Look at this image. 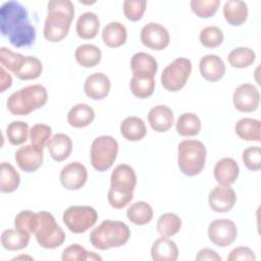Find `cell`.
I'll use <instances>...</instances> for the list:
<instances>
[{
    "label": "cell",
    "instance_id": "cell-48",
    "mask_svg": "<svg viewBox=\"0 0 261 261\" xmlns=\"http://www.w3.org/2000/svg\"><path fill=\"white\" fill-rule=\"evenodd\" d=\"M228 261H255L256 256L254 251L249 247L240 246L232 249L227 256Z\"/></svg>",
    "mask_w": 261,
    "mask_h": 261
},
{
    "label": "cell",
    "instance_id": "cell-6",
    "mask_svg": "<svg viewBox=\"0 0 261 261\" xmlns=\"http://www.w3.org/2000/svg\"><path fill=\"white\" fill-rule=\"evenodd\" d=\"M206 147L198 140H184L177 147V165L188 176L202 172L206 163Z\"/></svg>",
    "mask_w": 261,
    "mask_h": 261
},
{
    "label": "cell",
    "instance_id": "cell-31",
    "mask_svg": "<svg viewBox=\"0 0 261 261\" xmlns=\"http://www.w3.org/2000/svg\"><path fill=\"white\" fill-rule=\"evenodd\" d=\"M31 234L20 229H5L1 234V244L5 250L18 251L28 247Z\"/></svg>",
    "mask_w": 261,
    "mask_h": 261
},
{
    "label": "cell",
    "instance_id": "cell-37",
    "mask_svg": "<svg viewBox=\"0 0 261 261\" xmlns=\"http://www.w3.org/2000/svg\"><path fill=\"white\" fill-rule=\"evenodd\" d=\"M29 136V124L24 121H12L6 127V137L8 139V142L13 146H19L25 143Z\"/></svg>",
    "mask_w": 261,
    "mask_h": 261
},
{
    "label": "cell",
    "instance_id": "cell-10",
    "mask_svg": "<svg viewBox=\"0 0 261 261\" xmlns=\"http://www.w3.org/2000/svg\"><path fill=\"white\" fill-rule=\"evenodd\" d=\"M62 220L71 232L83 233L96 224L98 213L91 206L73 205L63 212Z\"/></svg>",
    "mask_w": 261,
    "mask_h": 261
},
{
    "label": "cell",
    "instance_id": "cell-30",
    "mask_svg": "<svg viewBox=\"0 0 261 261\" xmlns=\"http://www.w3.org/2000/svg\"><path fill=\"white\" fill-rule=\"evenodd\" d=\"M74 58L81 66L90 68L100 63L102 58V52L100 48L96 45L83 44L75 49Z\"/></svg>",
    "mask_w": 261,
    "mask_h": 261
},
{
    "label": "cell",
    "instance_id": "cell-20",
    "mask_svg": "<svg viewBox=\"0 0 261 261\" xmlns=\"http://www.w3.org/2000/svg\"><path fill=\"white\" fill-rule=\"evenodd\" d=\"M130 69L133 76L154 77L158 69V64L151 54L138 52L130 59Z\"/></svg>",
    "mask_w": 261,
    "mask_h": 261
},
{
    "label": "cell",
    "instance_id": "cell-45",
    "mask_svg": "<svg viewBox=\"0 0 261 261\" xmlns=\"http://www.w3.org/2000/svg\"><path fill=\"white\" fill-rule=\"evenodd\" d=\"M37 218L38 213L31 210H22L14 218V228L20 229L30 234H34Z\"/></svg>",
    "mask_w": 261,
    "mask_h": 261
},
{
    "label": "cell",
    "instance_id": "cell-7",
    "mask_svg": "<svg viewBox=\"0 0 261 261\" xmlns=\"http://www.w3.org/2000/svg\"><path fill=\"white\" fill-rule=\"evenodd\" d=\"M34 236L38 244L45 249L58 248L65 241L63 229L57 224L55 217L47 211L38 212Z\"/></svg>",
    "mask_w": 261,
    "mask_h": 261
},
{
    "label": "cell",
    "instance_id": "cell-21",
    "mask_svg": "<svg viewBox=\"0 0 261 261\" xmlns=\"http://www.w3.org/2000/svg\"><path fill=\"white\" fill-rule=\"evenodd\" d=\"M150 126L157 133H165L173 124L174 116L172 110L166 105H156L148 113Z\"/></svg>",
    "mask_w": 261,
    "mask_h": 261
},
{
    "label": "cell",
    "instance_id": "cell-8",
    "mask_svg": "<svg viewBox=\"0 0 261 261\" xmlns=\"http://www.w3.org/2000/svg\"><path fill=\"white\" fill-rule=\"evenodd\" d=\"M118 153V143L111 136L97 137L90 150L92 166L98 171L108 170L116 160Z\"/></svg>",
    "mask_w": 261,
    "mask_h": 261
},
{
    "label": "cell",
    "instance_id": "cell-28",
    "mask_svg": "<svg viewBox=\"0 0 261 261\" xmlns=\"http://www.w3.org/2000/svg\"><path fill=\"white\" fill-rule=\"evenodd\" d=\"M121 136L130 142H138L147 135V127L144 120L138 116H128L120 123Z\"/></svg>",
    "mask_w": 261,
    "mask_h": 261
},
{
    "label": "cell",
    "instance_id": "cell-27",
    "mask_svg": "<svg viewBox=\"0 0 261 261\" xmlns=\"http://www.w3.org/2000/svg\"><path fill=\"white\" fill-rule=\"evenodd\" d=\"M234 132L244 141L261 142V122L259 119L241 118L234 124Z\"/></svg>",
    "mask_w": 261,
    "mask_h": 261
},
{
    "label": "cell",
    "instance_id": "cell-24",
    "mask_svg": "<svg viewBox=\"0 0 261 261\" xmlns=\"http://www.w3.org/2000/svg\"><path fill=\"white\" fill-rule=\"evenodd\" d=\"M100 20L95 12L87 11L82 13L75 24L76 35L83 40L94 39L99 33Z\"/></svg>",
    "mask_w": 261,
    "mask_h": 261
},
{
    "label": "cell",
    "instance_id": "cell-32",
    "mask_svg": "<svg viewBox=\"0 0 261 261\" xmlns=\"http://www.w3.org/2000/svg\"><path fill=\"white\" fill-rule=\"evenodd\" d=\"M154 212L151 205L145 201L133 203L126 210L127 219L136 225L148 224L153 218Z\"/></svg>",
    "mask_w": 261,
    "mask_h": 261
},
{
    "label": "cell",
    "instance_id": "cell-18",
    "mask_svg": "<svg viewBox=\"0 0 261 261\" xmlns=\"http://www.w3.org/2000/svg\"><path fill=\"white\" fill-rule=\"evenodd\" d=\"M213 174L219 186L230 187L239 177L240 167L234 159L224 157L215 163Z\"/></svg>",
    "mask_w": 261,
    "mask_h": 261
},
{
    "label": "cell",
    "instance_id": "cell-43",
    "mask_svg": "<svg viewBox=\"0 0 261 261\" xmlns=\"http://www.w3.org/2000/svg\"><path fill=\"white\" fill-rule=\"evenodd\" d=\"M192 11L201 18H208L213 16L220 5L219 0H192Z\"/></svg>",
    "mask_w": 261,
    "mask_h": 261
},
{
    "label": "cell",
    "instance_id": "cell-9",
    "mask_svg": "<svg viewBox=\"0 0 261 261\" xmlns=\"http://www.w3.org/2000/svg\"><path fill=\"white\" fill-rule=\"evenodd\" d=\"M191 72V60L185 57H178L163 69L160 81L165 90L169 92H177L186 86Z\"/></svg>",
    "mask_w": 261,
    "mask_h": 261
},
{
    "label": "cell",
    "instance_id": "cell-19",
    "mask_svg": "<svg viewBox=\"0 0 261 261\" xmlns=\"http://www.w3.org/2000/svg\"><path fill=\"white\" fill-rule=\"evenodd\" d=\"M199 70L206 81L218 82L225 73V64L223 60L216 54H207L203 56L199 62Z\"/></svg>",
    "mask_w": 261,
    "mask_h": 261
},
{
    "label": "cell",
    "instance_id": "cell-29",
    "mask_svg": "<svg viewBox=\"0 0 261 261\" xmlns=\"http://www.w3.org/2000/svg\"><path fill=\"white\" fill-rule=\"evenodd\" d=\"M248 5L241 0H228L223 5L225 20L233 27L243 24L248 18Z\"/></svg>",
    "mask_w": 261,
    "mask_h": 261
},
{
    "label": "cell",
    "instance_id": "cell-40",
    "mask_svg": "<svg viewBox=\"0 0 261 261\" xmlns=\"http://www.w3.org/2000/svg\"><path fill=\"white\" fill-rule=\"evenodd\" d=\"M61 259L63 261H87V260H102V258L94 252L87 251L84 247L79 244H71L66 247L63 252Z\"/></svg>",
    "mask_w": 261,
    "mask_h": 261
},
{
    "label": "cell",
    "instance_id": "cell-17",
    "mask_svg": "<svg viewBox=\"0 0 261 261\" xmlns=\"http://www.w3.org/2000/svg\"><path fill=\"white\" fill-rule=\"evenodd\" d=\"M111 83L109 77L103 72H94L90 74L84 84L85 94L93 100H102L110 92Z\"/></svg>",
    "mask_w": 261,
    "mask_h": 261
},
{
    "label": "cell",
    "instance_id": "cell-35",
    "mask_svg": "<svg viewBox=\"0 0 261 261\" xmlns=\"http://www.w3.org/2000/svg\"><path fill=\"white\" fill-rule=\"evenodd\" d=\"M256 60V53L249 47H237L227 55L229 65L234 68H245L252 65Z\"/></svg>",
    "mask_w": 261,
    "mask_h": 261
},
{
    "label": "cell",
    "instance_id": "cell-41",
    "mask_svg": "<svg viewBox=\"0 0 261 261\" xmlns=\"http://www.w3.org/2000/svg\"><path fill=\"white\" fill-rule=\"evenodd\" d=\"M25 56L20 53H15L6 47H1L0 49V62L1 65L11 71L14 75L20 69L24 62Z\"/></svg>",
    "mask_w": 261,
    "mask_h": 261
},
{
    "label": "cell",
    "instance_id": "cell-22",
    "mask_svg": "<svg viewBox=\"0 0 261 261\" xmlns=\"http://www.w3.org/2000/svg\"><path fill=\"white\" fill-rule=\"evenodd\" d=\"M47 148L50 156L57 162L67 159L72 151V141L69 136L58 133L51 137L47 144Z\"/></svg>",
    "mask_w": 261,
    "mask_h": 261
},
{
    "label": "cell",
    "instance_id": "cell-50",
    "mask_svg": "<svg viewBox=\"0 0 261 261\" xmlns=\"http://www.w3.org/2000/svg\"><path fill=\"white\" fill-rule=\"evenodd\" d=\"M12 85V77L7 73L3 66L0 67V92H4Z\"/></svg>",
    "mask_w": 261,
    "mask_h": 261
},
{
    "label": "cell",
    "instance_id": "cell-13",
    "mask_svg": "<svg viewBox=\"0 0 261 261\" xmlns=\"http://www.w3.org/2000/svg\"><path fill=\"white\" fill-rule=\"evenodd\" d=\"M232 103L237 110L241 112H253L260 104V93L253 84L245 83L240 85L233 92Z\"/></svg>",
    "mask_w": 261,
    "mask_h": 261
},
{
    "label": "cell",
    "instance_id": "cell-23",
    "mask_svg": "<svg viewBox=\"0 0 261 261\" xmlns=\"http://www.w3.org/2000/svg\"><path fill=\"white\" fill-rule=\"evenodd\" d=\"M151 257L154 261H175L178 258L177 246L169 238L161 237L153 243Z\"/></svg>",
    "mask_w": 261,
    "mask_h": 261
},
{
    "label": "cell",
    "instance_id": "cell-39",
    "mask_svg": "<svg viewBox=\"0 0 261 261\" xmlns=\"http://www.w3.org/2000/svg\"><path fill=\"white\" fill-rule=\"evenodd\" d=\"M129 89L137 98L146 99L154 93L155 80L154 77L133 76L129 82Z\"/></svg>",
    "mask_w": 261,
    "mask_h": 261
},
{
    "label": "cell",
    "instance_id": "cell-51",
    "mask_svg": "<svg viewBox=\"0 0 261 261\" xmlns=\"http://www.w3.org/2000/svg\"><path fill=\"white\" fill-rule=\"evenodd\" d=\"M23 258H25V259H33V257H30V256H19V257H15L13 260H18V259H23Z\"/></svg>",
    "mask_w": 261,
    "mask_h": 261
},
{
    "label": "cell",
    "instance_id": "cell-11",
    "mask_svg": "<svg viewBox=\"0 0 261 261\" xmlns=\"http://www.w3.org/2000/svg\"><path fill=\"white\" fill-rule=\"evenodd\" d=\"M238 237V228L230 219H215L208 226V238L218 247H227L231 245Z\"/></svg>",
    "mask_w": 261,
    "mask_h": 261
},
{
    "label": "cell",
    "instance_id": "cell-16",
    "mask_svg": "<svg viewBox=\"0 0 261 261\" xmlns=\"http://www.w3.org/2000/svg\"><path fill=\"white\" fill-rule=\"evenodd\" d=\"M237 202V195L232 188L224 186L214 187L208 196L210 208L217 213H225L230 211Z\"/></svg>",
    "mask_w": 261,
    "mask_h": 261
},
{
    "label": "cell",
    "instance_id": "cell-3",
    "mask_svg": "<svg viewBox=\"0 0 261 261\" xmlns=\"http://www.w3.org/2000/svg\"><path fill=\"white\" fill-rule=\"evenodd\" d=\"M137 175L128 164H118L110 175V188L107 200L114 209H122L134 198Z\"/></svg>",
    "mask_w": 261,
    "mask_h": 261
},
{
    "label": "cell",
    "instance_id": "cell-14",
    "mask_svg": "<svg viewBox=\"0 0 261 261\" xmlns=\"http://www.w3.org/2000/svg\"><path fill=\"white\" fill-rule=\"evenodd\" d=\"M14 160L22 171L34 172L38 170L43 164V149L33 144L24 145L16 150L14 154Z\"/></svg>",
    "mask_w": 261,
    "mask_h": 261
},
{
    "label": "cell",
    "instance_id": "cell-44",
    "mask_svg": "<svg viewBox=\"0 0 261 261\" xmlns=\"http://www.w3.org/2000/svg\"><path fill=\"white\" fill-rule=\"evenodd\" d=\"M52 137V128L44 123L34 124L30 129V140L33 145H36L42 149L47 146L49 140Z\"/></svg>",
    "mask_w": 261,
    "mask_h": 261
},
{
    "label": "cell",
    "instance_id": "cell-1",
    "mask_svg": "<svg viewBox=\"0 0 261 261\" xmlns=\"http://www.w3.org/2000/svg\"><path fill=\"white\" fill-rule=\"evenodd\" d=\"M0 31L14 47H28L35 43L36 30L31 23L27 8L18 1L10 0L0 8Z\"/></svg>",
    "mask_w": 261,
    "mask_h": 261
},
{
    "label": "cell",
    "instance_id": "cell-5",
    "mask_svg": "<svg viewBox=\"0 0 261 261\" xmlns=\"http://www.w3.org/2000/svg\"><path fill=\"white\" fill-rule=\"evenodd\" d=\"M130 238L129 227L121 221L104 220L90 233L92 246L98 250H108L125 245Z\"/></svg>",
    "mask_w": 261,
    "mask_h": 261
},
{
    "label": "cell",
    "instance_id": "cell-2",
    "mask_svg": "<svg viewBox=\"0 0 261 261\" xmlns=\"http://www.w3.org/2000/svg\"><path fill=\"white\" fill-rule=\"evenodd\" d=\"M74 16V6L69 0H52L47 3L44 37L51 43L63 40L70 29Z\"/></svg>",
    "mask_w": 261,
    "mask_h": 261
},
{
    "label": "cell",
    "instance_id": "cell-42",
    "mask_svg": "<svg viewBox=\"0 0 261 261\" xmlns=\"http://www.w3.org/2000/svg\"><path fill=\"white\" fill-rule=\"evenodd\" d=\"M200 43L206 48H216L223 42L224 36L222 31L216 25L205 27L200 32Z\"/></svg>",
    "mask_w": 261,
    "mask_h": 261
},
{
    "label": "cell",
    "instance_id": "cell-49",
    "mask_svg": "<svg viewBox=\"0 0 261 261\" xmlns=\"http://www.w3.org/2000/svg\"><path fill=\"white\" fill-rule=\"evenodd\" d=\"M196 260H198V261H205V260L220 261L221 257L217 254L216 251L209 249V248H204L198 252V254L196 256Z\"/></svg>",
    "mask_w": 261,
    "mask_h": 261
},
{
    "label": "cell",
    "instance_id": "cell-25",
    "mask_svg": "<svg viewBox=\"0 0 261 261\" xmlns=\"http://www.w3.org/2000/svg\"><path fill=\"white\" fill-rule=\"evenodd\" d=\"M103 43L109 48L122 46L127 39V31L124 24L119 21H111L102 30Z\"/></svg>",
    "mask_w": 261,
    "mask_h": 261
},
{
    "label": "cell",
    "instance_id": "cell-33",
    "mask_svg": "<svg viewBox=\"0 0 261 261\" xmlns=\"http://www.w3.org/2000/svg\"><path fill=\"white\" fill-rule=\"evenodd\" d=\"M201 120L197 114L193 112H185L180 114L175 122L176 133L181 137H195L201 130Z\"/></svg>",
    "mask_w": 261,
    "mask_h": 261
},
{
    "label": "cell",
    "instance_id": "cell-47",
    "mask_svg": "<svg viewBox=\"0 0 261 261\" xmlns=\"http://www.w3.org/2000/svg\"><path fill=\"white\" fill-rule=\"evenodd\" d=\"M242 159L245 166L252 171L261 169V148L259 146L248 147L243 151Z\"/></svg>",
    "mask_w": 261,
    "mask_h": 261
},
{
    "label": "cell",
    "instance_id": "cell-34",
    "mask_svg": "<svg viewBox=\"0 0 261 261\" xmlns=\"http://www.w3.org/2000/svg\"><path fill=\"white\" fill-rule=\"evenodd\" d=\"M20 182V175L9 163L2 162L0 165V191L2 193L14 192Z\"/></svg>",
    "mask_w": 261,
    "mask_h": 261
},
{
    "label": "cell",
    "instance_id": "cell-15",
    "mask_svg": "<svg viewBox=\"0 0 261 261\" xmlns=\"http://www.w3.org/2000/svg\"><path fill=\"white\" fill-rule=\"evenodd\" d=\"M60 182L63 188L69 191L80 190L85 186L88 179V171L84 164L79 161H72L66 164L60 171Z\"/></svg>",
    "mask_w": 261,
    "mask_h": 261
},
{
    "label": "cell",
    "instance_id": "cell-36",
    "mask_svg": "<svg viewBox=\"0 0 261 261\" xmlns=\"http://www.w3.org/2000/svg\"><path fill=\"white\" fill-rule=\"evenodd\" d=\"M157 231L161 237L169 238L181 228V219L174 213H164L157 220Z\"/></svg>",
    "mask_w": 261,
    "mask_h": 261
},
{
    "label": "cell",
    "instance_id": "cell-4",
    "mask_svg": "<svg viewBox=\"0 0 261 261\" xmlns=\"http://www.w3.org/2000/svg\"><path fill=\"white\" fill-rule=\"evenodd\" d=\"M48 101V93L40 84L30 85L13 92L7 98L6 105L13 115H28L43 107Z\"/></svg>",
    "mask_w": 261,
    "mask_h": 261
},
{
    "label": "cell",
    "instance_id": "cell-26",
    "mask_svg": "<svg viewBox=\"0 0 261 261\" xmlns=\"http://www.w3.org/2000/svg\"><path fill=\"white\" fill-rule=\"evenodd\" d=\"M95 119V111L88 104L79 103L70 108L67 113V122L74 128H83L90 125Z\"/></svg>",
    "mask_w": 261,
    "mask_h": 261
},
{
    "label": "cell",
    "instance_id": "cell-38",
    "mask_svg": "<svg viewBox=\"0 0 261 261\" xmlns=\"http://www.w3.org/2000/svg\"><path fill=\"white\" fill-rule=\"evenodd\" d=\"M43 70L42 62L35 56H25L24 62L15 76L21 81H31L38 79Z\"/></svg>",
    "mask_w": 261,
    "mask_h": 261
},
{
    "label": "cell",
    "instance_id": "cell-46",
    "mask_svg": "<svg viewBox=\"0 0 261 261\" xmlns=\"http://www.w3.org/2000/svg\"><path fill=\"white\" fill-rule=\"evenodd\" d=\"M147 1L145 0H125L123 2V14L130 21L140 20L146 10Z\"/></svg>",
    "mask_w": 261,
    "mask_h": 261
},
{
    "label": "cell",
    "instance_id": "cell-12",
    "mask_svg": "<svg viewBox=\"0 0 261 261\" xmlns=\"http://www.w3.org/2000/svg\"><path fill=\"white\" fill-rule=\"evenodd\" d=\"M142 44L152 50H164L170 42V36L165 27L158 22H149L145 24L140 34Z\"/></svg>",
    "mask_w": 261,
    "mask_h": 261
}]
</instances>
